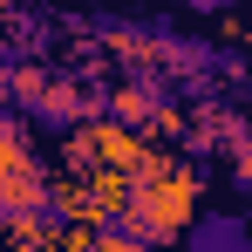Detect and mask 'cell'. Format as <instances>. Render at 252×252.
<instances>
[{
  "mask_svg": "<svg viewBox=\"0 0 252 252\" xmlns=\"http://www.w3.org/2000/svg\"><path fill=\"white\" fill-rule=\"evenodd\" d=\"M123 211L143 225L150 252L170 246V239L191 225V211H198V177H191V164H170L157 150H143V164L123 177Z\"/></svg>",
  "mask_w": 252,
  "mask_h": 252,
  "instance_id": "cell-1",
  "label": "cell"
},
{
  "mask_svg": "<svg viewBox=\"0 0 252 252\" xmlns=\"http://www.w3.org/2000/svg\"><path fill=\"white\" fill-rule=\"evenodd\" d=\"M41 184H48V170H41V150H34L28 136L0 143V225L21 232V218H28V205L41 198Z\"/></svg>",
  "mask_w": 252,
  "mask_h": 252,
  "instance_id": "cell-2",
  "label": "cell"
},
{
  "mask_svg": "<svg viewBox=\"0 0 252 252\" xmlns=\"http://www.w3.org/2000/svg\"><path fill=\"white\" fill-rule=\"evenodd\" d=\"M143 150H150V143H143L136 129H123L116 116L75 129V170H123V177H129V170L143 164Z\"/></svg>",
  "mask_w": 252,
  "mask_h": 252,
  "instance_id": "cell-3",
  "label": "cell"
},
{
  "mask_svg": "<svg viewBox=\"0 0 252 252\" xmlns=\"http://www.w3.org/2000/svg\"><path fill=\"white\" fill-rule=\"evenodd\" d=\"M21 116H28V129L75 136V129L89 123V95H75V89H41L34 75H21Z\"/></svg>",
  "mask_w": 252,
  "mask_h": 252,
  "instance_id": "cell-4",
  "label": "cell"
},
{
  "mask_svg": "<svg viewBox=\"0 0 252 252\" xmlns=\"http://www.w3.org/2000/svg\"><path fill=\"white\" fill-rule=\"evenodd\" d=\"M177 246L184 252H252V225H246V211H191Z\"/></svg>",
  "mask_w": 252,
  "mask_h": 252,
  "instance_id": "cell-5",
  "label": "cell"
},
{
  "mask_svg": "<svg viewBox=\"0 0 252 252\" xmlns=\"http://www.w3.org/2000/svg\"><path fill=\"white\" fill-rule=\"evenodd\" d=\"M164 109H170V89H164V82H129L123 95L109 102V116H116L123 129H143V123H157Z\"/></svg>",
  "mask_w": 252,
  "mask_h": 252,
  "instance_id": "cell-6",
  "label": "cell"
},
{
  "mask_svg": "<svg viewBox=\"0 0 252 252\" xmlns=\"http://www.w3.org/2000/svg\"><path fill=\"white\" fill-rule=\"evenodd\" d=\"M177 7H191V14H225V7H239V0H177Z\"/></svg>",
  "mask_w": 252,
  "mask_h": 252,
  "instance_id": "cell-7",
  "label": "cell"
},
{
  "mask_svg": "<svg viewBox=\"0 0 252 252\" xmlns=\"http://www.w3.org/2000/svg\"><path fill=\"white\" fill-rule=\"evenodd\" d=\"M232 177H239V191H246V184H252V143H246V150H239V164H232Z\"/></svg>",
  "mask_w": 252,
  "mask_h": 252,
  "instance_id": "cell-8",
  "label": "cell"
},
{
  "mask_svg": "<svg viewBox=\"0 0 252 252\" xmlns=\"http://www.w3.org/2000/svg\"><path fill=\"white\" fill-rule=\"evenodd\" d=\"M246 225H252V184H246Z\"/></svg>",
  "mask_w": 252,
  "mask_h": 252,
  "instance_id": "cell-9",
  "label": "cell"
}]
</instances>
